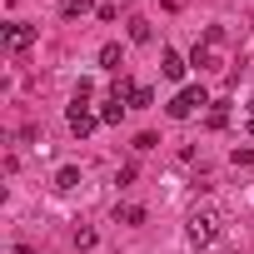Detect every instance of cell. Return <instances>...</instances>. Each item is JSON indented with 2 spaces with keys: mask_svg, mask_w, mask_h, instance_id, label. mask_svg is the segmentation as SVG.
Instances as JSON below:
<instances>
[{
  "mask_svg": "<svg viewBox=\"0 0 254 254\" xmlns=\"http://www.w3.org/2000/svg\"><path fill=\"white\" fill-rule=\"evenodd\" d=\"M214 234H219V214L214 209H194L190 224H185V239L190 244H214Z\"/></svg>",
  "mask_w": 254,
  "mask_h": 254,
  "instance_id": "1",
  "label": "cell"
},
{
  "mask_svg": "<svg viewBox=\"0 0 254 254\" xmlns=\"http://www.w3.org/2000/svg\"><path fill=\"white\" fill-rule=\"evenodd\" d=\"M199 105H209V95H204L199 85H185V90H180V95H175V100H170L165 110H170V120H190V115H194Z\"/></svg>",
  "mask_w": 254,
  "mask_h": 254,
  "instance_id": "2",
  "label": "cell"
},
{
  "mask_svg": "<svg viewBox=\"0 0 254 254\" xmlns=\"http://www.w3.org/2000/svg\"><path fill=\"white\" fill-rule=\"evenodd\" d=\"M95 125H100V115H90V105H70V135H80V140H85Z\"/></svg>",
  "mask_w": 254,
  "mask_h": 254,
  "instance_id": "3",
  "label": "cell"
},
{
  "mask_svg": "<svg viewBox=\"0 0 254 254\" xmlns=\"http://www.w3.org/2000/svg\"><path fill=\"white\" fill-rule=\"evenodd\" d=\"M5 45H10V50H30V45H35V25L10 20V25H5Z\"/></svg>",
  "mask_w": 254,
  "mask_h": 254,
  "instance_id": "4",
  "label": "cell"
},
{
  "mask_svg": "<svg viewBox=\"0 0 254 254\" xmlns=\"http://www.w3.org/2000/svg\"><path fill=\"white\" fill-rule=\"evenodd\" d=\"M185 65H190V60H185L180 50H165V55H160V70H165V80H185Z\"/></svg>",
  "mask_w": 254,
  "mask_h": 254,
  "instance_id": "5",
  "label": "cell"
},
{
  "mask_svg": "<svg viewBox=\"0 0 254 254\" xmlns=\"http://www.w3.org/2000/svg\"><path fill=\"white\" fill-rule=\"evenodd\" d=\"M115 224H145V204H115Z\"/></svg>",
  "mask_w": 254,
  "mask_h": 254,
  "instance_id": "6",
  "label": "cell"
},
{
  "mask_svg": "<svg viewBox=\"0 0 254 254\" xmlns=\"http://www.w3.org/2000/svg\"><path fill=\"white\" fill-rule=\"evenodd\" d=\"M130 40H135V45H150V40H155V30H150V20H145V15H135V20H130Z\"/></svg>",
  "mask_w": 254,
  "mask_h": 254,
  "instance_id": "7",
  "label": "cell"
},
{
  "mask_svg": "<svg viewBox=\"0 0 254 254\" xmlns=\"http://www.w3.org/2000/svg\"><path fill=\"white\" fill-rule=\"evenodd\" d=\"M100 120H105V125H120V120H125V100H115V95H110V100L100 105Z\"/></svg>",
  "mask_w": 254,
  "mask_h": 254,
  "instance_id": "8",
  "label": "cell"
},
{
  "mask_svg": "<svg viewBox=\"0 0 254 254\" xmlns=\"http://www.w3.org/2000/svg\"><path fill=\"white\" fill-rule=\"evenodd\" d=\"M75 185H80V170L75 165H60L55 170V190H75Z\"/></svg>",
  "mask_w": 254,
  "mask_h": 254,
  "instance_id": "9",
  "label": "cell"
},
{
  "mask_svg": "<svg viewBox=\"0 0 254 254\" xmlns=\"http://www.w3.org/2000/svg\"><path fill=\"white\" fill-rule=\"evenodd\" d=\"M190 65H199V70H214V45H194Z\"/></svg>",
  "mask_w": 254,
  "mask_h": 254,
  "instance_id": "10",
  "label": "cell"
},
{
  "mask_svg": "<svg viewBox=\"0 0 254 254\" xmlns=\"http://www.w3.org/2000/svg\"><path fill=\"white\" fill-rule=\"evenodd\" d=\"M60 15H65V20H80V15H90V0H65V5H60Z\"/></svg>",
  "mask_w": 254,
  "mask_h": 254,
  "instance_id": "11",
  "label": "cell"
},
{
  "mask_svg": "<svg viewBox=\"0 0 254 254\" xmlns=\"http://www.w3.org/2000/svg\"><path fill=\"white\" fill-rule=\"evenodd\" d=\"M100 65H105V70H120V45H115V40L100 45Z\"/></svg>",
  "mask_w": 254,
  "mask_h": 254,
  "instance_id": "12",
  "label": "cell"
},
{
  "mask_svg": "<svg viewBox=\"0 0 254 254\" xmlns=\"http://www.w3.org/2000/svg\"><path fill=\"white\" fill-rule=\"evenodd\" d=\"M135 90H140V85H135V80H125V75H120V80H115V90H110V95H115V100H130V95H135Z\"/></svg>",
  "mask_w": 254,
  "mask_h": 254,
  "instance_id": "13",
  "label": "cell"
},
{
  "mask_svg": "<svg viewBox=\"0 0 254 254\" xmlns=\"http://www.w3.org/2000/svg\"><path fill=\"white\" fill-rule=\"evenodd\" d=\"M224 125H229V110L214 105V110H209V130H224Z\"/></svg>",
  "mask_w": 254,
  "mask_h": 254,
  "instance_id": "14",
  "label": "cell"
},
{
  "mask_svg": "<svg viewBox=\"0 0 254 254\" xmlns=\"http://www.w3.org/2000/svg\"><path fill=\"white\" fill-rule=\"evenodd\" d=\"M130 105H140V110H145V105H155V90H150V85H140V90L130 95Z\"/></svg>",
  "mask_w": 254,
  "mask_h": 254,
  "instance_id": "15",
  "label": "cell"
},
{
  "mask_svg": "<svg viewBox=\"0 0 254 254\" xmlns=\"http://www.w3.org/2000/svg\"><path fill=\"white\" fill-rule=\"evenodd\" d=\"M204 45H214V50H219V45H224V30H219V25H209V30H204Z\"/></svg>",
  "mask_w": 254,
  "mask_h": 254,
  "instance_id": "16",
  "label": "cell"
},
{
  "mask_svg": "<svg viewBox=\"0 0 254 254\" xmlns=\"http://www.w3.org/2000/svg\"><path fill=\"white\" fill-rule=\"evenodd\" d=\"M155 145H160V140H155V135H135V150H140V155H150V150H155Z\"/></svg>",
  "mask_w": 254,
  "mask_h": 254,
  "instance_id": "17",
  "label": "cell"
},
{
  "mask_svg": "<svg viewBox=\"0 0 254 254\" xmlns=\"http://www.w3.org/2000/svg\"><path fill=\"white\" fill-rule=\"evenodd\" d=\"M75 244L80 249H95V229H75Z\"/></svg>",
  "mask_w": 254,
  "mask_h": 254,
  "instance_id": "18",
  "label": "cell"
},
{
  "mask_svg": "<svg viewBox=\"0 0 254 254\" xmlns=\"http://www.w3.org/2000/svg\"><path fill=\"white\" fill-rule=\"evenodd\" d=\"M234 165H254V145H239L234 150Z\"/></svg>",
  "mask_w": 254,
  "mask_h": 254,
  "instance_id": "19",
  "label": "cell"
},
{
  "mask_svg": "<svg viewBox=\"0 0 254 254\" xmlns=\"http://www.w3.org/2000/svg\"><path fill=\"white\" fill-rule=\"evenodd\" d=\"M249 135H254V100H249Z\"/></svg>",
  "mask_w": 254,
  "mask_h": 254,
  "instance_id": "20",
  "label": "cell"
}]
</instances>
